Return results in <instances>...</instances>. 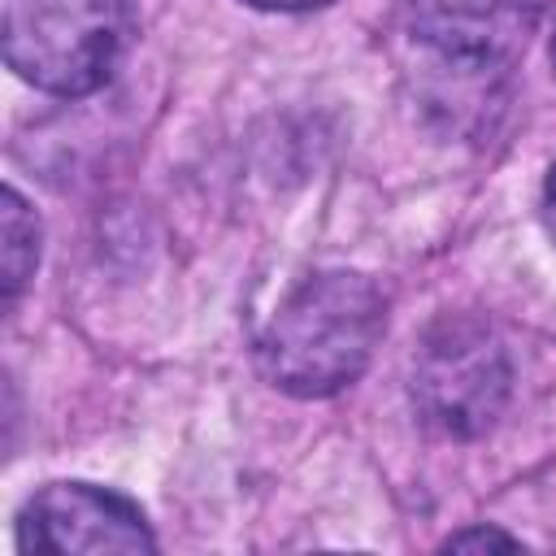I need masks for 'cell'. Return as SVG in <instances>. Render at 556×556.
Returning <instances> with one entry per match:
<instances>
[{
  "instance_id": "obj_2",
  "label": "cell",
  "mask_w": 556,
  "mask_h": 556,
  "mask_svg": "<svg viewBox=\"0 0 556 556\" xmlns=\"http://www.w3.org/2000/svg\"><path fill=\"white\" fill-rule=\"evenodd\" d=\"M135 35L130 0H4V61L52 96H87L109 83Z\"/></svg>"
},
{
  "instance_id": "obj_3",
  "label": "cell",
  "mask_w": 556,
  "mask_h": 556,
  "mask_svg": "<svg viewBox=\"0 0 556 556\" xmlns=\"http://www.w3.org/2000/svg\"><path fill=\"white\" fill-rule=\"evenodd\" d=\"M513 369L504 343L469 317L439 321L413 361V404L447 439H478L508 404Z\"/></svg>"
},
{
  "instance_id": "obj_1",
  "label": "cell",
  "mask_w": 556,
  "mask_h": 556,
  "mask_svg": "<svg viewBox=\"0 0 556 556\" xmlns=\"http://www.w3.org/2000/svg\"><path fill=\"white\" fill-rule=\"evenodd\" d=\"M387 326L382 295L352 269L304 278L261 334V369L287 395H330L361 378Z\"/></svg>"
},
{
  "instance_id": "obj_6",
  "label": "cell",
  "mask_w": 556,
  "mask_h": 556,
  "mask_svg": "<svg viewBox=\"0 0 556 556\" xmlns=\"http://www.w3.org/2000/svg\"><path fill=\"white\" fill-rule=\"evenodd\" d=\"M35 261H39V222L30 204L13 187H4V300H17Z\"/></svg>"
},
{
  "instance_id": "obj_10",
  "label": "cell",
  "mask_w": 556,
  "mask_h": 556,
  "mask_svg": "<svg viewBox=\"0 0 556 556\" xmlns=\"http://www.w3.org/2000/svg\"><path fill=\"white\" fill-rule=\"evenodd\" d=\"M552 65H556V35H552Z\"/></svg>"
},
{
  "instance_id": "obj_4",
  "label": "cell",
  "mask_w": 556,
  "mask_h": 556,
  "mask_svg": "<svg viewBox=\"0 0 556 556\" xmlns=\"http://www.w3.org/2000/svg\"><path fill=\"white\" fill-rule=\"evenodd\" d=\"M22 552H152L139 504L91 482H52L17 513Z\"/></svg>"
},
{
  "instance_id": "obj_8",
  "label": "cell",
  "mask_w": 556,
  "mask_h": 556,
  "mask_svg": "<svg viewBox=\"0 0 556 556\" xmlns=\"http://www.w3.org/2000/svg\"><path fill=\"white\" fill-rule=\"evenodd\" d=\"M543 217H547V230L556 235V165L547 169V182H543Z\"/></svg>"
},
{
  "instance_id": "obj_9",
  "label": "cell",
  "mask_w": 556,
  "mask_h": 556,
  "mask_svg": "<svg viewBox=\"0 0 556 556\" xmlns=\"http://www.w3.org/2000/svg\"><path fill=\"white\" fill-rule=\"evenodd\" d=\"M248 4H256V9H282V13H291V9H317V4H330V0H248Z\"/></svg>"
},
{
  "instance_id": "obj_5",
  "label": "cell",
  "mask_w": 556,
  "mask_h": 556,
  "mask_svg": "<svg viewBox=\"0 0 556 556\" xmlns=\"http://www.w3.org/2000/svg\"><path fill=\"white\" fill-rule=\"evenodd\" d=\"M417 43L465 70L513 61L534 35L543 0H404Z\"/></svg>"
},
{
  "instance_id": "obj_7",
  "label": "cell",
  "mask_w": 556,
  "mask_h": 556,
  "mask_svg": "<svg viewBox=\"0 0 556 556\" xmlns=\"http://www.w3.org/2000/svg\"><path fill=\"white\" fill-rule=\"evenodd\" d=\"M447 547H452V552H465V547H504V552H513L517 539H508V534H500V530H460V534L447 539Z\"/></svg>"
}]
</instances>
